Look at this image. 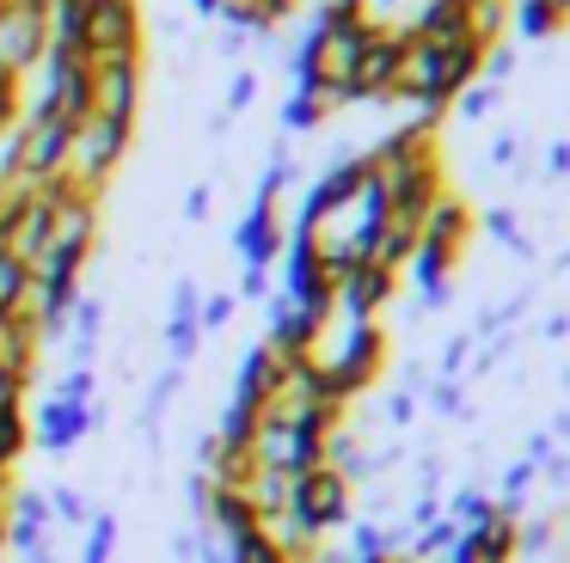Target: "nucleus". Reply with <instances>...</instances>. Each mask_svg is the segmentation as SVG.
I'll list each match as a JSON object with an SVG mask.
<instances>
[{
	"label": "nucleus",
	"mask_w": 570,
	"mask_h": 563,
	"mask_svg": "<svg viewBox=\"0 0 570 563\" xmlns=\"http://www.w3.org/2000/svg\"><path fill=\"white\" fill-rule=\"evenodd\" d=\"M283 521L301 526V533H313V539H332L337 526L356 521V484H350L344 472H332V465H313V472L288 477Z\"/></svg>",
	"instance_id": "obj_1"
},
{
	"label": "nucleus",
	"mask_w": 570,
	"mask_h": 563,
	"mask_svg": "<svg viewBox=\"0 0 570 563\" xmlns=\"http://www.w3.org/2000/svg\"><path fill=\"white\" fill-rule=\"evenodd\" d=\"M50 56V19L38 7H7L0 12V68L7 73H31Z\"/></svg>",
	"instance_id": "obj_2"
},
{
	"label": "nucleus",
	"mask_w": 570,
	"mask_h": 563,
	"mask_svg": "<svg viewBox=\"0 0 570 563\" xmlns=\"http://www.w3.org/2000/svg\"><path fill=\"white\" fill-rule=\"evenodd\" d=\"M399 294V276L393 269H374V264H356L337 276V294H332V313H350V318H381V306Z\"/></svg>",
	"instance_id": "obj_3"
},
{
	"label": "nucleus",
	"mask_w": 570,
	"mask_h": 563,
	"mask_svg": "<svg viewBox=\"0 0 570 563\" xmlns=\"http://www.w3.org/2000/svg\"><path fill=\"white\" fill-rule=\"evenodd\" d=\"M99 423V411L92 404H68V398H43V411L31 416V441H38L43 453H68L80 447V435Z\"/></svg>",
	"instance_id": "obj_4"
},
{
	"label": "nucleus",
	"mask_w": 570,
	"mask_h": 563,
	"mask_svg": "<svg viewBox=\"0 0 570 563\" xmlns=\"http://www.w3.org/2000/svg\"><path fill=\"white\" fill-rule=\"evenodd\" d=\"M234 245H239V257H246V269H271L276 257H283V245H288V233H283V220H276V208L252 203V215L239 220Z\"/></svg>",
	"instance_id": "obj_5"
},
{
	"label": "nucleus",
	"mask_w": 570,
	"mask_h": 563,
	"mask_svg": "<svg viewBox=\"0 0 570 563\" xmlns=\"http://www.w3.org/2000/svg\"><path fill=\"white\" fill-rule=\"evenodd\" d=\"M564 19L570 12L558 7V0H515V7H509V24H515L521 37H558Z\"/></svg>",
	"instance_id": "obj_6"
},
{
	"label": "nucleus",
	"mask_w": 570,
	"mask_h": 563,
	"mask_svg": "<svg viewBox=\"0 0 570 563\" xmlns=\"http://www.w3.org/2000/svg\"><path fill=\"white\" fill-rule=\"evenodd\" d=\"M26 288H31L26 257H13L7 245H0V313H19V306H26Z\"/></svg>",
	"instance_id": "obj_7"
},
{
	"label": "nucleus",
	"mask_w": 570,
	"mask_h": 563,
	"mask_svg": "<svg viewBox=\"0 0 570 563\" xmlns=\"http://www.w3.org/2000/svg\"><path fill=\"white\" fill-rule=\"evenodd\" d=\"M234 306H239V294H215V300H197V330L209 337V330H222L227 318H234Z\"/></svg>",
	"instance_id": "obj_8"
},
{
	"label": "nucleus",
	"mask_w": 570,
	"mask_h": 563,
	"mask_svg": "<svg viewBox=\"0 0 570 563\" xmlns=\"http://www.w3.org/2000/svg\"><path fill=\"white\" fill-rule=\"evenodd\" d=\"M252 92H258V73H239V80H234V92H227V105H252Z\"/></svg>",
	"instance_id": "obj_9"
},
{
	"label": "nucleus",
	"mask_w": 570,
	"mask_h": 563,
	"mask_svg": "<svg viewBox=\"0 0 570 563\" xmlns=\"http://www.w3.org/2000/svg\"><path fill=\"white\" fill-rule=\"evenodd\" d=\"M546 171H570V147H564V141H558L552 154H546Z\"/></svg>",
	"instance_id": "obj_10"
},
{
	"label": "nucleus",
	"mask_w": 570,
	"mask_h": 563,
	"mask_svg": "<svg viewBox=\"0 0 570 563\" xmlns=\"http://www.w3.org/2000/svg\"><path fill=\"white\" fill-rule=\"evenodd\" d=\"M7 392H26V386H19V379L7 374V367H0V398H7Z\"/></svg>",
	"instance_id": "obj_11"
},
{
	"label": "nucleus",
	"mask_w": 570,
	"mask_h": 563,
	"mask_svg": "<svg viewBox=\"0 0 570 563\" xmlns=\"http://www.w3.org/2000/svg\"><path fill=\"white\" fill-rule=\"evenodd\" d=\"M558 7H564V12H570V0H558Z\"/></svg>",
	"instance_id": "obj_12"
}]
</instances>
